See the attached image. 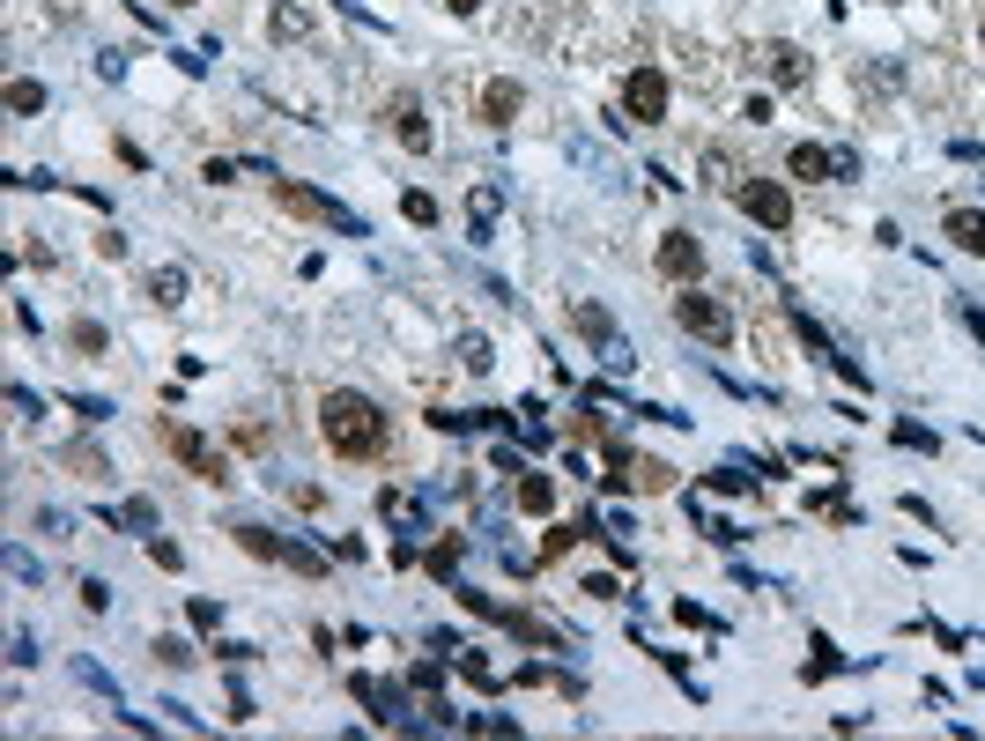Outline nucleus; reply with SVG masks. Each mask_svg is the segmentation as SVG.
<instances>
[{
    "mask_svg": "<svg viewBox=\"0 0 985 741\" xmlns=\"http://www.w3.org/2000/svg\"><path fill=\"white\" fill-rule=\"evenodd\" d=\"M119 526H134V534H149V526H156V504H141V497H134V504H119Z\"/></svg>",
    "mask_w": 985,
    "mask_h": 741,
    "instance_id": "obj_25",
    "label": "nucleus"
},
{
    "mask_svg": "<svg viewBox=\"0 0 985 741\" xmlns=\"http://www.w3.org/2000/svg\"><path fill=\"white\" fill-rule=\"evenodd\" d=\"M267 37H311V8H275V15H267Z\"/></svg>",
    "mask_w": 985,
    "mask_h": 741,
    "instance_id": "obj_17",
    "label": "nucleus"
},
{
    "mask_svg": "<svg viewBox=\"0 0 985 741\" xmlns=\"http://www.w3.org/2000/svg\"><path fill=\"white\" fill-rule=\"evenodd\" d=\"M445 8H453V15H474V8H482V0H445Z\"/></svg>",
    "mask_w": 985,
    "mask_h": 741,
    "instance_id": "obj_30",
    "label": "nucleus"
},
{
    "mask_svg": "<svg viewBox=\"0 0 985 741\" xmlns=\"http://www.w3.org/2000/svg\"><path fill=\"white\" fill-rule=\"evenodd\" d=\"M67 467H82V475H104V453H90V445H67Z\"/></svg>",
    "mask_w": 985,
    "mask_h": 741,
    "instance_id": "obj_28",
    "label": "nucleus"
},
{
    "mask_svg": "<svg viewBox=\"0 0 985 741\" xmlns=\"http://www.w3.org/2000/svg\"><path fill=\"white\" fill-rule=\"evenodd\" d=\"M401 208H408V223H437V201H431V193H408Z\"/></svg>",
    "mask_w": 985,
    "mask_h": 741,
    "instance_id": "obj_27",
    "label": "nucleus"
},
{
    "mask_svg": "<svg viewBox=\"0 0 985 741\" xmlns=\"http://www.w3.org/2000/svg\"><path fill=\"white\" fill-rule=\"evenodd\" d=\"M171 8H201V0H171Z\"/></svg>",
    "mask_w": 985,
    "mask_h": 741,
    "instance_id": "obj_31",
    "label": "nucleus"
},
{
    "mask_svg": "<svg viewBox=\"0 0 985 741\" xmlns=\"http://www.w3.org/2000/svg\"><path fill=\"white\" fill-rule=\"evenodd\" d=\"M275 201H282V208H297V216H319V223H341V230H356V216H348V208H334L327 193H311V185H297V179H275Z\"/></svg>",
    "mask_w": 985,
    "mask_h": 741,
    "instance_id": "obj_6",
    "label": "nucleus"
},
{
    "mask_svg": "<svg viewBox=\"0 0 985 741\" xmlns=\"http://www.w3.org/2000/svg\"><path fill=\"white\" fill-rule=\"evenodd\" d=\"M386 119H393V134H401L415 156L431 149V119H423V104H415V96H393V112H386Z\"/></svg>",
    "mask_w": 985,
    "mask_h": 741,
    "instance_id": "obj_11",
    "label": "nucleus"
},
{
    "mask_svg": "<svg viewBox=\"0 0 985 741\" xmlns=\"http://www.w3.org/2000/svg\"><path fill=\"white\" fill-rule=\"evenodd\" d=\"M496 208H504V193H496V185H474V238H490Z\"/></svg>",
    "mask_w": 985,
    "mask_h": 741,
    "instance_id": "obj_19",
    "label": "nucleus"
},
{
    "mask_svg": "<svg viewBox=\"0 0 985 741\" xmlns=\"http://www.w3.org/2000/svg\"><path fill=\"white\" fill-rule=\"evenodd\" d=\"M460 364H467V371H490V364H496L490 341H482V334H460Z\"/></svg>",
    "mask_w": 985,
    "mask_h": 741,
    "instance_id": "obj_22",
    "label": "nucleus"
},
{
    "mask_svg": "<svg viewBox=\"0 0 985 741\" xmlns=\"http://www.w3.org/2000/svg\"><path fill=\"white\" fill-rule=\"evenodd\" d=\"M149 297H156V311H179V305H185V267H156V275H149Z\"/></svg>",
    "mask_w": 985,
    "mask_h": 741,
    "instance_id": "obj_14",
    "label": "nucleus"
},
{
    "mask_svg": "<svg viewBox=\"0 0 985 741\" xmlns=\"http://www.w3.org/2000/svg\"><path fill=\"white\" fill-rule=\"evenodd\" d=\"M238 542H245L252 556H275V563H297V571H319V556H311V549H297V542H275L267 526H238Z\"/></svg>",
    "mask_w": 985,
    "mask_h": 741,
    "instance_id": "obj_8",
    "label": "nucleus"
},
{
    "mask_svg": "<svg viewBox=\"0 0 985 741\" xmlns=\"http://www.w3.org/2000/svg\"><path fill=\"white\" fill-rule=\"evenodd\" d=\"M171 453H179V460L193 467L201 482H222V453H216V445H208L201 431H171Z\"/></svg>",
    "mask_w": 985,
    "mask_h": 741,
    "instance_id": "obj_7",
    "label": "nucleus"
},
{
    "mask_svg": "<svg viewBox=\"0 0 985 741\" xmlns=\"http://www.w3.org/2000/svg\"><path fill=\"white\" fill-rule=\"evenodd\" d=\"M185 616H193V630H216V623H222V608H216V601H193Z\"/></svg>",
    "mask_w": 985,
    "mask_h": 741,
    "instance_id": "obj_29",
    "label": "nucleus"
},
{
    "mask_svg": "<svg viewBox=\"0 0 985 741\" xmlns=\"http://www.w3.org/2000/svg\"><path fill=\"white\" fill-rule=\"evenodd\" d=\"M319 437L334 445V460H378L386 453V408L356 386H334L319 401Z\"/></svg>",
    "mask_w": 985,
    "mask_h": 741,
    "instance_id": "obj_1",
    "label": "nucleus"
},
{
    "mask_svg": "<svg viewBox=\"0 0 985 741\" xmlns=\"http://www.w3.org/2000/svg\"><path fill=\"white\" fill-rule=\"evenodd\" d=\"M660 275H667V282H682V289H689V282L705 275V246H697V238H689V230H667V238H660Z\"/></svg>",
    "mask_w": 985,
    "mask_h": 741,
    "instance_id": "obj_5",
    "label": "nucleus"
},
{
    "mask_svg": "<svg viewBox=\"0 0 985 741\" xmlns=\"http://www.w3.org/2000/svg\"><path fill=\"white\" fill-rule=\"evenodd\" d=\"M519 104H526V90L512 82V75L482 82V126H512V119H519Z\"/></svg>",
    "mask_w": 985,
    "mask_h": 741,
    "instance_id": "obj_9",
    "label": "nucleus"
},
{
    "mask_svg": "<svg viewBox=\"0 0 985 741\" xmlns=\"http://www.w3.org/2000/svg\"><path fill=\"white\" fill-rule=\"evenodd\" d=\"M741 208H748V216L764 223V230H793V193H786V185H770V179H748L734 193Z\"/></svg>",
    "mask_w": 985,
    "mask_h": 741,
    "instance_id": "obj_4",
    "label": "nucleus"
},
{
    "mask_svg": "<svg viewBox=\"0 0 985 741\" xmlns=\"http://www.w3.org/2000/svg\"><path fill=\"white\" fill-rule=\"evenodd\" d=\"M519 512H534V520L556 512V482H549V475H519Z\"/></svg>",
    "mask_w": 985,
    "mask_h": 741,
    "instance_id": "obj_15",
    "label": "nucleus"
},
{
    "mask_svg": "<svg viewBox=\"0 0 985 741\" xmlns=\"http://www.w3.org/2000/svg\"><path fill=\"white\" fill-rule=\"evenodd\" d=\"M786 171H793V179H831L837 156H831V149H815V141H801V149L786 156Z\"/></svg>",
    "mask_w": 985,
    "mask_h": 741,
    "instance_id": "obj_13",
    "label": "nucleus"
},
{
    "mask_svg": "<svg viewBox=\"0 0 985 741\" xmlns=\"http://www.w3.org/2000/svg\"><path fill=\"white\" fill-rule=\"evenodd\" d=\"M978 37H985V23H978Z\"/></svg>",
    "mask_w": 985,
    "mask_h": 741,
    "instance_id": "obj_32",
    "label": "nucleus"
},
{
    "mask_svg": "<svg viewBox=\"0 0 985 741\" xmlns=\"http://www.w3.org/2000/svg\"><path fill=\"white\" fill-rule=\"evenodd\" d=\"M622 112H630V126H660L667 119V75H660V67H638V75L622 82Z\"/></svg>",
    "mask_w": 985,
    "mask_h": 741,
    "instance_id": "obj_3",
    "label": "nucleus"
},
{
    "mask_svg": "<svg viewBox=\"0 0 985 741\" xmlns=\"http://www.w3.org/2000/svg\"><path fill=\"white\" fill-rule=\"evenodd\" d=\"M82 608L104 616V608H112V586H104V579H82Z\"/></svg>",
    "mask_w": 985,
    "mask_h": 741,
    "instance_id": "obj_26",
    "label": "nucleus"
},
{
    "mask_svg": "<svg viewBox=\"0 0 985 741\" xmlns=\"http://www.w3.org/2000/svg\"><path fill=\"white\" fill-rule=\"evenodd\" d=\"M675 327L682 334H697V341H711V349H726V341H734V311L719 305V297H705V289H682L675 297Z\"/></svg>",
    "mask_w": 985,
    "mask_h": 741,
    "instance_id": "obj_2",
    "label": "nucleus"
},
{
    "mask_svg": "<svg viewBox=\"0 0 985 741\" xmlns=\"http://www.w3.org/2000/svg\"><path fill=\"white\" fill-rule=\"evenodd\" d=\"M8 112H15V119L45 112V82H31V75H23V82H8Z\"/></svg>",
    "mask_w": 985,
    "mask_h": 741,
    "instance_id": "obj_16",
    "label": "nucleus"
},
{
    "mask_svg": "<svg viewBox=\"0 0 985 741\" xmlns=\"http://www.w3.org/2000/svg\"><path fill=\"white\" fill-rule=\"evenodd\" d=\"M156 660H163V668H193V646H185V638H156Z\"/></svg>",
    "mask_w": 985,
    "mask_h": 741,
    "instance_id": "obj_24",
    "label": "nucleus"
},
{
    "mask_svg": "<svg viewBox=\"0 0 985 741\" xmlns=\"http://www.w3.org/2000/svg\"><path fill=\"white\" fill-rule=\"evenodd\" d=\"M579 334L608 349V341H616V319H608V311H600V305H579Z\"/></svg>",
    "mask_w": 985,
    "mask_h": 741,
    "instance_id": "obj_18",
    "label": "nucleus"
},
{
    "mask_svg": "<svg viewBox=\"0 0 985 741\" xmlns=\"http://www.w3.org/2000/svg\"><path fill=\"white\" fill-rule=\"evenodd\" d=\"M75 349H82V356H104V327H96V319H75Z\"/></svg>",
    "mask_w": 985,
    "mask_h": 741,
    "instance_id": "obj_21",
    "label": "nucleus"
},
{
    "mask_svg": "<svg viewBox=\"0 0 985 741\" xmlns=\"http://www.w3.org/2000/svg\"><path fill=\"white\" fill-rule=\"evenodd\" d=\"M460 556H467V542H460V534H445V542L431 549V571H437V579H453V571H460Z\"/></svg>",
    "mask_w": 985,
    "mask_h": 741,
    "instance_id": "obj_20",
    "label": "nucleus"
},
{
    "mask_svg": "<svg viewBox=\"0 0 985 741\" xmlns=\"http://www.w3.org/2000/svg\"><path fill=\"white\" fill-rule=\"evenodd\" d=\"M764 67H770V82H778V90H801V82H808L801 45H770V53H764Z\"/></svg>",
    "mask_w": 985,
    "mask_h": 741,
    "instance_id": "obj_12",
    "label": "nucleus"
},
{
    "mask_svg": "<svg viewBox=\"0 0 985 741\" xmlns=\"http://www.w3.org/2000/svg\"><path fill=\"white\" fill-rule=\"evenodd\" d=\"M941 230H949L955 252H978V260H985V208H949V216H941Z\"/></svg>",
    "mask_w": 985,
    "mask_h": 741,
    "instance_id": "obj_10",
    "label": "nucleus"
},
{
    "mask_svg": "<svg viewBox=\"0 0 985 741\" xmlns=\"http://www.w3.org/2000/svg\"><path fill=\"white\" fill-rule=\"evenodd\" d=\"M638 490H675V467H660V460H638Z\"/></svg>",
    "mask_w": 985,
    "mask_h": 741,
    "instance_id": "obj_23",
    "label": "nucleus"
}]
</instances>
